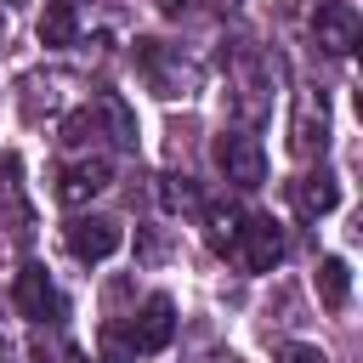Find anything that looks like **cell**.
<instances>
[{"mask_svg": "<svg viewBox=\"0 0 363 363\" xmlns=\"http://www.w3.org/2000/svg\"><path fill=\"white\" fill-rule=\"evenodd\" d=\"M238 227H244V216H238L233 204H210V210H204V244H210V250L227 255V250L238 244Z\"/></svg>", "mask_w": 363, "mask_h": 363, "instance_id": "obj_14", "label": "cell"}, {"mask_svg": "<svg viewBox=\"0 0 363 363\" xmlns=\"http://www.w3.org/2000/svg\"><path fill=\"white\" fill-rule=\"evenodd\" d=\"M216 170L233 182V187H261L267 182V153L250 130H221L216 136Z\"/></svg>", "mask_w": 363, "mask_h": 363, "instance_id": "obj_1", "label": "cell"}, {"mask_svg": "<svg viewBox=\"0 0 363 363\" xmlns=\"http://www.w3.org/2000/svg\"><path fill=\"white\" fill-rule=\"evenodd\" d=\"M0 34H6V17H0Z\"/></svg>", "mask_w": 363, "mask_h": 363, "instance_id": "obj_22", "label": "cell"}, {"mask_svg": "<svg viewBox=\"0 0 363 363\" xmlns=\"http://www.w3.org/2000/svg\"><path fill=\"white\" fill-rule=\"evenodd\" d=\"M159 204H164V210H199L193 176H159Z\"/></svg>", "mask_w": 363, "mask_h": 363, "instance_id": "obj_17", "label": "cell"}, {"mask_svg": "<svg viewBox=\"0 0 363 363\" xmlns=\"http://www.w3.org/2000/svg\"><path fill=\"white\" fill-rule=\"evenodd\" d=\"M108 182H113V164H108L102 153H96V159H74V164L57 170V199H62L68 210H79V204H91Z\"/></svg>", "mask_w": 363, "mask_h": 363, "instance_id": "obj_6", "label": "cell"}, {"mask_svg": "<svg viewBox=\"0 0 363 363\" xmlns=\"http://www.w3.org/2000/svg\"><path fill=\"white\" fill-rule=\"evenodd\" d=\"M329 147V113L318 96H301L295 102V119H289V153L295 159H318Z\"/></svg>", "mask_w": 363, "mask_h": 363, "instance_id": "obj_8", "label": "cell"}, {"mask_svg": "<svg viewBox=\"0 0 363 363\" xmlns=\"http://www.w3.org/2000/svg\"><path fill=\"white\" fill-rule=\"evenodd\" d=\"M278 363H329V357H323L318 346H284V352H278Z\"/></svg>", "mask_w": 363, "mask_h": 363, "instance_id": "obj_18", "label": "cell"}, {"mask_svg": "<svg viewBox=\"0 0 363 363\" xmlns=\"http://www.w3.org/2000/svg\"><path fill=\"white\" fill-rule=\"evenodd\" d=\"M68 250H74V261H108L119 244H125V233H119V221H108V216H74L68 221Z\"/></svg>", "mask_w": 363, "mask_h": 363, "instance_id": "obj_7", "label": "cell"}, {"mask_svg": "<svg viewBox=\"0 0 363 363\" xmlns=\"http://www.w3.org/2000/svg\"><path fill=\"white\" fill-rule=\"evenodd\" d=\"M0 363H6V340H0Z\"/></svg>", "mask_w": 363, "mask_h": 363, "instance_id": "obj_21", "label": "cell"}, {"mask_svg": "<svg viewBox=\"0 0 363 363\" xmlns=\"http://www.w3.org/2000/svg\"><path fill=\"white\" fill-rule=\"evenodd\" d=\"M102 136V119H96V108H74L68 119H62V142L68 147H91Z\"/></svg>", "mask_w": 363, "mask_h": 363, "instance_id": "obj_15", "label": "cell"}, {"mask_svg": "<svg viewBox=\"0 0 363 363\" xmlns=\"http://www.w3.org/2000/svg\"><path fill=\"white\" fill-rule=\"evenodd\" d=\"M96 352H102V363H136V335L130 329H119V323H108L102 329V340H96Z\"/></svg>", "mask_w": 363, "mask_h": 363, "instance_id": "obj_16", "label": "cell"}, {"mask_svg": "<svg viewBox=\"0 0 363 363\" xmlns=\"http://www.w3.org/2000/svg\"><path fill=\"white\" fill-rule=\"evenodd\" d=\"M62 363H91V357H85V352H68V357H62Z\"/></svg>", "mask_w": 363, "mask_h": 363, "instance_id": "obj_20", "label": "cell"}, {"mask_svg": "<svg viewBox=\"0 0 363 363\" xmlns=\"http://www.w3.org/2000/svg\"><path fill=\"white\" fill-rule=\"evenodd\" d=\"M233 250H238V261H244L250 272H272V267L284 261V233H278L272 216H244Z\"/></svg>", "mask_w": 363, "mask_h": 363, "instance_id": "obj_4", "label": "cell"}, {"mask_svg": "<svg viewBox=\"0 0 363 363\" xmlns=\"http://www.w3.org/2000/svg\"><path fill=\"white\" fill-rule=\"evenodd\" d=\"M68 6H74V0H68Z\"/></svg>", "mask_w": 363, "mask_h": 363, "instance_id": "obj_23", "label": "cell"}, {"mask_svg": "<svg viewBox=\"0 0 363 363\" xmlns=\"http://www.w3.org/2000/svg\"><path fill=\"white\" fill-rule=\"evenodd\" d=\"M11 301H17V312H23L28 323H57V318H62V295H57V284H51V272H45L40 261H28V267L17 272Z\"/></svg>", "mask_w": 363, "mask_h": 363, "instance_id": "obj_3", "label": "cell"}, {"mask_svg": "<svg viewBox=\"0 0 363 363\" xmlns=\"http://www.w3.org/2000/svg\"><path fill=\"white\" fill-rule=\"evenodd\" d=\"M96 119L108 125V136H113L119 147H136V113L125 108V96H113V91H102V96H96Z\"/></svg>", "mask_w": 363, "mask_h": 363, "instance_id": "obj_12", "label": "cell"}, {"mask_svg": "<svg viewBox=\"0 0 363 363\" xmlns=\"http://www.w3.org/2000/svg\"><path fill=\"white\" fill-rule=\"evenodd\" d=\"M346 295H352V272H346V261H340V255H323V261H318V301H323L329 312H340Z\"/></svg>", "mask_w": 363, "mask_h": 363, "instance_id": "obj_13", "label": "cell"}, {"mask_svg": "<svg viewBox=\"0 0 363 363\" xmlns=\"http://www.w3.org/2000/svg\"><path fill=\"white\" fill-rule=\"evenodd\" d=\"M130 335H136L142 352H164V346L176 340V301H170V295H147L142 312L130 318Z\"/></svg>", "mask_w": 363, "mask_h": 363, "instance_id": "obj_9", "label": "cell"}, {"mask_svg": "<svg viewBox=\"0 0 363 363\" xmlns=\"http://www.w3.org/2000/svg\"><path fill=\"white\" fill-rule=\"evenodd\" d=\"M136 62L147 68V79H153V91H159V96H187V91H193V79H199V68H193V62H182V57H164V51H159V40H136Z\"/></svg>", "mask_w": 363, "mask_h": 363, "instance_id": "obj_5", "label": "cell"}, {"mask_svg": "<svg viewBox=\"0 0 363 363\" xmlns=\"http://www.w3.org/2000/svg\"><path fill=\"white\" fill-rule=\"evenodd\" d=\"M74 40H79V17H74V6H68V0H51V6L40 11V45L62 51V45H74Z\"/></svg>", "mask_w": 363, "mask_h": 363, "instance_id": "obj_11", "label": "cell"}, {"mask_svg": "<svg viewBox=\"0 0 363 363\" xmlns=\"http://www.w3.org/2000/svg\"><path fill=\"white\" fill-rule=\"evenodd\" d=\"M289 193H295V210H301L306 221H318V216H329V210L340 204V182H335L329 170H312V176H301Z\"/></svg>", "mask_w": 363, "mask_h": 363, "instance_id": "obj_10", "label": "cell"}, {"mask_svg": "<svg viewBox=\"0 0 363 363\" xmlns=\"http://www.w3.org/2000/svg\"><path fill=\"white\" fill-rule=\"evenodd\" d=\"M312 40H318L329 57H346V51H357V40H363V17H357L346 0H318V11H312Z\"/></svg>", "mask_w": 363, "mask_h": 363, "instance_id": "obj_2", "label": "cell"}, {"mask_svg": "<svg viewBox=\"0 0 363 363\" xmlns=\"http://www.w3.org/2000/svg\"><path fill=\"white\" fill-rule=\"evenodd\" d=\"M159 6H164V11H170V17H182V11H187V6H193V0H159Z\"/></svg>", "mask_w": 363, "mask_h": 363, "instance_id": "obj_19", "label": "cell"}]
</instances>
